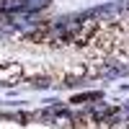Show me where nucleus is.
<instances>
[{
	"mask_svg": "<svg viewBox=\"0 0 129 129\" xmlns=\"http://www.w3.org/2000/svg\"><path fill=\"white\" fill-rule=\"evenodd\" d=\"M0 80H5V83H21V80H23V64H21V62H5V64H0Z\"/></svg>",
	"mask_w": 129,
	"mask_h": 129,
	"instance_id": "1",
	"label": "nucleus"
}]
</instances>
